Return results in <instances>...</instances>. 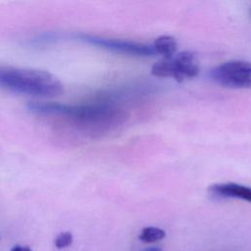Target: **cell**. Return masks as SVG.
Returning <instances> with one entry per match:
<instances>
[{
    "label": "cell",
    "mask_w": 251,
    "mask_h": 251,
    "mask_svg": "<svg viewBox=\"0 0 251 251\" xmlns=\"http://www.w3.org/2000/svg\"><path fill=\"white\" fill-rule=\"evenodd\" d=\"M27 108L36 114L67 118L75 126L91 134H101L114 130L127 119L124 110L105 101L77 105L33 101L28 103Z\"/></svg>",
    "instance_id": "6da1fadb"
},
{
    "label": "cell",
    "mask_w": 251,
    "mask_h": 251,
    "mask_svg": "<svg viewBox=\"0 0 251 251\" xmlns=\"http://www.w3.org/2000/svg\"><path fill=\"white\" fill-rule=\"evenodd\" d=\"M0 87L37 97H55L64 91L62 81L49 72L0 65Z\"/></svg>",
    "instance_id": "7a4b0ae2"
},
{
    "label": "cell",
    "mask_w": 251,
    "mask_h": 251,
    "mask_svg": "<svg viewBox=\"0 0 251 251\" xmlns=\"http://www.w3.org/2000/svg\"><path fill=\"white\" fill-rule=\"evenodd\" d=\"M200 71L198 59L192 51H182L170 59H163L151 68V74L159 77H173L183 81L195 77Z\"/></svg>",
    "instance_id": "3957f363"
},
{
    "label": "cell",
    "mask_w": 251,
    "mask_h": 251,
    "mask_svg": "<svg viewBox=\"0 0 251 251\" xmlns=\"http://www.w3.org/2000/svg\"><path fill=\"white\" fill-rule=\"evenodd\" d=\"M210 78L226 88H251V62L231 60L220 64L209 73Z\"/></svg>",
    "instance_id": "277c9868"
},
{
    "label": "cell",
    "mask_w": 251,
    "mask_h": 251,
    "mask_svg": "<svg viewBox=\"0 0 251 251\" xmlns=\"http://www.w3.org/2000/svg\"><path fill=\"white\" fill-rule=\"evenodd\" d=\"M76 37L89 43L91 45L107 49L112 52L126 54L130 56H137V57H152L156 55V52L152 45H147L135 41H129L125 39H117V38H109L103 36H97L93 34H86V33H79Z\"/></svg>",
    "instance_id": "5b68a950"
},
{
    "label": "cell",
    "mask_w": 251,
    "mask_h": 251,
    "mask_svg": "<svg viewBox=\"0 0 251 251\" xmlns=\"http://www.w3.org/2000/svg\"><path fill=\"white\" fill-rule=\"evenodd\" d=\"M209 192L216 197L242 199L251 203V187L235 182L215 183L209 187Z\"/></svg>",
    "instance_id": "8992f818"
},
{
    "label": "cell",
    "mask_w": 251,
    "mask_h": 251,
    "mask_svg": "<svg viewBox=\"0 0 251 251\" xmlns=\"http://www.w3.org/2000/svg\"><path fill=\"white\" fill-rule=\"evenodd\" d=\"M156 54H160L164 59H170L175 56L177 48L176 39L170 35H161L157 37L153 43Z\"/></svg>",
    "instance_id": "52a82bcc"
},
{
    "label": "cell",
    "mask_w": 251,
    "mask_h": 251,
    "mask_svg": "<svg viewBox=\"0 0 251 251\" xmlns=\"http://www.w3.org/2000/svg\"><path fill=\"white\" fill-rule=\"evenodd\" d=\"M166 236V232L164 229L157 226H146L142 228L141 232L138 235V238L142 242L152 243L163 239Z\"/></svg>",
    "instance_id": "ba28073f"
},
{
    "label": "cell",
    "mask_w": 251,
    "mask_h": 251,
    "mask_svg": "<svg viewBox=\"0 0 251 251\" xmlns=\"http://www.w3.org/2000/svg\"><path fill=\"white\" fill-rule=\"evenodd\" d=\"M73 242V234L70 231L61 232L56 238H55V246L59 249L68 247Z\"/></svg>",
    "instance_id": "9c48e42d"
},
{
    "label": "cell",
    "mask_w": 251,
    "mask_h": 251,
    "mask_svg": "<svg viewBox=\"0 0 251 251\" xmlns=\"http://www.w3.org/2000/svg\"><path fill=\"white\" fill-rule=\"evenodd\" d=\"M11 251H31L28 246H21V245H16L14 246Z\"/></svg>",
    "instance_id": "30bf717a"
},
{
    "label": "cell",
    "mask_w": 251,
    "mask_h": 251,
    "mask_svg": "<svg viewBox=\"0 0 251 251\" xmlns=\"http://www.w3.org/2000/svg\"><path fill=\"white\" fill-rule=\"evenodd\" d=\"M142 251H163V250L159 246H151V247H147V248L143 249Z\"/></svg>",
    "instance_id": "8fae6325"
}]
</instances>
